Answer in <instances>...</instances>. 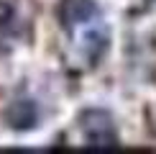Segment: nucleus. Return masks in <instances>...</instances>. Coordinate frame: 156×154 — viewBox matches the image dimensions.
<instances>
[{
  "label": "nucleus",
  "instance_id": "obj_2",
  "mask_svg": "<svg viewBox=\"0 0 156 154\" xmlns=\"http://www.w3.org/2000/svg\"><path fill=\"white\" fill-rule=\"evenodd\" d=\"M36 105L31 100H16L10 103V108L5 111V121H8L10 128H16V131H26V128H34L36 126Z\"/></svg>",
  "mask_w": 156,
  "mask_h": 154
},
{
  "label": "nucleus",
  "instance_id": "obj_1",
  "mask_svg": "<svg viewBox=\"0 0 156 154\" xmlns=\"http://www.w3.org/2000/svg\"><path fill=\"white\" fill-rule=\"evenodd\" d=\"M84 141L90 146H118V134L113 128V118L105 111H84L80 116Z\"/></svg>",
  "mask_w": 156,
  "mask_h": 154
},
{
  "label": "nucleus",
  "instance_id": "obj_4",
  "mask_svg": "<svg viewBox=\"0 0 156 154\" xmlns=\"http://www.w3.org/2000/svg\"><path fill=\"white\" fill-rule=\"evenodd\" d=\"M87 46H90V59L97 62L102 54H105V49H108V34L105 31H92V34L87 36Z\"/></svg>",
  "mask_w": 156,
  "mask_h": 154
},
{
  "label": "nucleus",
  "instance_id": "obj_3",
  "mask_svg": "<svg viewBox=\"0 0 156 154\" xmlns=\"http://www.w3.org/2000/svg\"><path fill=\"white\" fill-rule=\"evenodd\" d=\"M97 13L95 8V3L92 0H69L67 5H64V10H62V16H64V23H82V21H87V18H92Z\"/></svg>",
  "mask_w": 156,
  "mask_h": 154
}]
</instances>
